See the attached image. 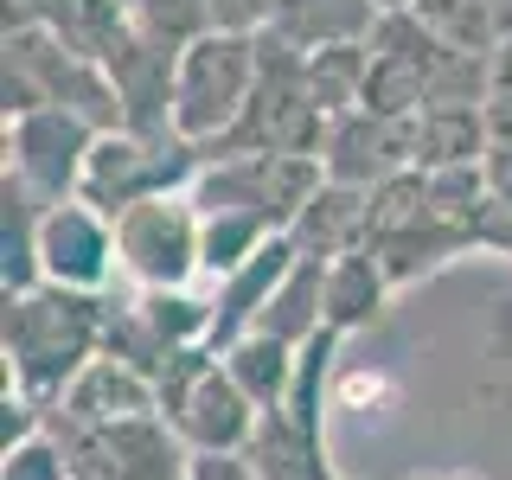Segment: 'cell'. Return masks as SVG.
<instances>
[{"mask_svg": "<svg viewBox=\"0 0 512 480\" xmlns=\"http://www.w3.org/2000/svg\"><path fill=\"white\" fill-rule=\"evenodd\" d=\"M103 320H109V308L90 288L39 282L26 295H7L0 340H7L13 391L32 397L39 410H58L64 391L77 384V372L103 352Z\"/></svg>", "mask_w": 512, "mask_h": 480, "instance_id": "obj_1", "label": "cell"}, {"mask_svg": "<svg viewBox=\"0 0 512 480\" xmlns=\"http://www.w3.org/2000/svg\"><path fill=\"white\" fill-rule=\"evenodd\" d=\"M263 39V71H256V90L244 103L224 135L205 148V160H224V154H320V135H327V109L314 103V84H308V52L295 45Z\"/></svg>", "mask_w": 512, "mask_h": 480, "instance_id": "obj_2", "label": "cell"}, {"mask_svg": "<svg viewBox=\"0 0 512 480\" xmlns=\"http://www.w3.org/2000/svg\"><path fill=\"white\" fill-rule=\"evenodd\" d=\"M320 186H327L320 154H224V160H205L199 167L192 205H199L205 218L244 212V218H263L269 231H288V224L314 205Z\"/></svg>", "mask_w": 512, "mask_h": 480, "instance_id": "obj_3", "label": "cell"}, {"mask_svg": "<svg viewBox=\"0 0 512 480\" xmlns=\"http://www.w3.org/2000/svg\"><path fill=\"white\" fill-rule=\"evenodd\" d=\"M256 71H263V39L256 32H205L180 52V96H173V128L192 148L212 141L244 116Z\"/></svg>", "mask_w": 512, "mask_h": 480, "instance_id": "obj_4", "label": "cell"}, {"mask_svg": "<svg viewBox=\"0 0 512 480\" xmlns=\"http://www.w3.org/2000/svg\"><path fill=\"white\" fill-rule=\"evenodd\" d=\"M45 429L64 442L77 480H192V448L160 410L122 416V423H64V416H45Z\"/></svg>", "mask_w": 512, "mask_h": 480, "instance_id": "obj_5", "label": "cell"}, {"mask_svg": "<svg viewBox=\"0 0 512 480\" xmlns=\"http://www.w3.org/2000/svg\"><path fill=\"white\" fill-rule=\"evenodd\" d=\"M205 167V148H192L186 135H135V128H109L96 135L90 148V167H84V192L96 212L122 218L128 205L141 199H160V192H180L199 180Z\"/></svg>", "mask_w": 512, "mask_h": 480, "instance_id": "obj_6", "label": "cell"}, {"mask_svg": "<svg viewBox=\"0 0 512 480\" xmlns=\"http://www.w3.org/2000/svg\"><path fill=\"white\" fill-rule=\"evenodd\" d=\"M116 250L141 288H186L205 269V218L180 192H160L116 218Z\"/></svg>", "mask_w": 512, "mask_h": 480, "instance_id": "obj_7", "label": "cell"}, {"mask_svg": "<svg viewBox=\"0 0 512 480\" xmlns=\"http://www.w3.org/2000/svg\"><path fill=\"white\" fill-rule=\"evenodd\" d=\"M103 128L77 109H26L7 116V173H20L39 205H64L84 192V167Z\"/></svg>", "mask_w": 512, "mask_h": 480, "instance_id": "obj_8", "label": "cell"}, {"mask_svg": "<svg viewBox=\"0 0 512 480\" xmlns=\"http://www.w3.org/2000/svg\"><path fill=\"white\" fill-rule=\"evenodd\" d=\"M320 167H327V180L372 192V186L391 180V173L416 167V135H410L404 116L346 109V116H333L327 135H320Z\"/></svg>", "mask_w": 512, "mask_h": 480, "instance_id": "obj_9", "label": "cell"}, {"mask_svg": "<svg viewBox=\"0 0 512 480\" xmlns=\"http://www.w3.org/2000/svg\"><path fill=\"white\" fill-rule=\"evenodd\" d=\"M39 256H45V282H64V288H103L109 269L122 263L116 250V218L96 212L90 199H64V205H45V224H39Z\"/></svg>", "mask_w": 512, "mask_h": 480, "instance_id": "obj_10", "label": "cell"}, {"mask_svg": "<svg viewBox=\"0 0 512 480\" xmlns=\"http://www.w3.org/2000/svg\"><path fill=\"white\" fill-rule=\"evenodd\" d=\"M109 84L122 103V128L135 135H180L173 128V96H180V45H160L148 32H128L109 52Z\"/></svg>", "mask_w": 512, "mask_h": 480, "instance_id": "obj_11", "label": "cell"}, {"mask_svg": "<svg viewBox=\"0 0 512 480\" xmlns=\"http://www.w3.org/2000/svg\"><path fill=\"white\" fill-rule=\"evenodd\" d=\"M167 423L186 436L192 455H244L250 436H256V423H263V404H256L244 384L224 372V359H218L212 372L192 384V397L167 416Z\"/></svg>", "mask_w": 512, "mask_h": 480, "instance_id": "obj_12", "label": "cell"}, {"mask_svg": "<svg viewBox=\"0 0 512 480\" xmlns=\"http://www.w3.org/2000/svg\"><path fill=\"white\" fill-rule=\"evenodd\" d=\"M295 237H269L263 250L250 256L244 269H231V276H218V295H212V327H205V346L218 352H231L244 333H256V320H263V308H269V295L282 288V276L295 269Z\"/></svg>", "mask_w": 512, "mask_h": 480, "instance_id": "obj_13", "label": "cell"}, {"mask_svg": "<svg viewBox=\"0 0 512 480\" xmlns=\"http://www.w3.org/2000/svg\"><path fill=\"white\" fill-rule=\"evenodd\" d=\"M384 20L378 0H276L269 7V39L295 45V52H327V45H359Z\"/></svg>", "mask_w": 512, "mask_h": 480, "instance_id": "obj_14", "label": "cell"}, {"mask_svg": "<svg viewBox=\"0 0 512 480\" xmlns=\"http://www.w3.org/2000/svg\"><path fill=\"white\" fill-rule=\"evenodd\" d=\"M148 410H160L154 378H141L135 365L96 352L84 372H77V384L64 391V404L45 410V416H64V423H122V416H148Z\"/></svg>", "mask_w": 512, "mask_h": 480, "instance_id": "obj_15", "label": "cell"}, {"mask_svg": "<svg viewBox=\"0 0 512 480\" xmlns=\"http://www.w3.org/2000/svg\"><path fill=\"white\" fill-rule=\"evenodd\" d=\"M288 237H295V250H301V256H320V263L365 250V244H372V192L327 180V186L314 192L308 212L288 224Z\"/></svg>", "mask_w": 512, "mask_h": 480, "instance_id": "obj_16", "label": "cell"}, {"mask_svg": "<svg viewBox=\"0 0 512 480\" xmlns=\"http://www.w3.org/2000/svg\"><path fill=\"white\" fill-rule=\"evenodd\" d=\"M416 135V167L442 173V167H480L493 148V128H487V103H436L423 116H410Z\"/></svg>", "mask_w": 512, "mask_h": 480, "instance_id": "obj_17", "label": "cell"}, {"mask_svg": "<svg viewBox=\"0 0 512 480\" xmlns=\"http://www.w3.org/2000/svg\"><path fill=\"white\" fill-rule=\"evenodd\" d=\"M320 327H327V263H320V256H295V269H288L282 288L269 295L256 333H269V340H282V346H308Z\"/></svg>", "mask_w": 512, "mask_h": 480, "instance_id": "obj_18", "label": "cell"}, {"mask_svg": "<svg viewBox=\"0 0 512 480\" xmlns=\"http://www.w3.org/2000/svg\"><path fill=\"white\" fill-rule=\"evenodd\" d=\"M39 224H45V205L32 199V186L20 173L0 180V276H7V295H26V288L45 282V256H39Z\"/></svg>", "mask_w": 512, "mask_h": 480, "instance_id": "obj_19", "label": "cell"}, {"mask_svg": "<svg viewBox=\"0 0 512 480\" xmlns=\"http://www.w3.org/2000/svg\"><path fill=\"white\" fill-rule=\"evenodd\" d=\"M244 455L256 461V474H263V480H340V474L327 468L320 436H314V429H301L282 404L263 410V423H256V436H250Z\"/></svg>", "mask_w": 512, "mask_h": 480, "instance_id": "obj_20", "label": "cell"}, {"mask_svg": "<svg viewBox=\"0 0 512 480\" xmlns=\"http://www.w3.org/2000/svg\"><path fill=\"white\" fill-rule=\"evenodd\" d=\"M391 276L372 250H352V256H333L327 263V327L333 333H359L384 314V295H391Z\"/></svg>", "mask_w": 512, "mask_h": 480, "instance_id": "obj_21", "label": "cell"}, {"mask_svg": "<svg viewBox=\"0 0 512 480\" xmlns=\"http://www.w3.org/2000/svg\"><path fill=\"white\" fill-rule=\"evenodd\" d=\"M224 372L244 384L263 410H276V404H288V391H295L301 346H282V340H269V333H244V340L224 352Z\"/></svg>", "mask_w": 512, "mask_h": 480, "instance_id": "obj_22", "label": "cell"}, {"mask_svg": "<svg viewBox=\"0 0 512 480\" xmlns=\"http://www.w3.org/2000/svg\"><path fill=\"white\" fill-rule=\"evenodd\" d=\"M365 71H372L365 39L359 45H327V52H308V84H314V103L327 109V122L365 103Z\"/></svg>", "mask_w": 512, "mask_h": 480, "instance_id": "obj_23", "label": "cell"}, {"mask_svg": "<svg viewBox=\"0 0 512 480\" xmlns=\"http://www.w3.org/2000/svg\"><path fill=\"white\" fill-rule=\"evenodd\" d=\"M410 13L455 52H500V26H493L487 0H410Z\"/></svg>", "mask_w": 512, "mask_h": 480, "instance_id": "obj_24", "label": "cell"}, {"mask_svg": "<svg viewBox=\"0 0 512 480\" xmlns=\"http://www.w3.org/2000/svg\"><path fill=\"white\" fill-rule=\"evenodd\" d=\"M128 13H135V32H148L160 45H180V52L205 32H218L212 0H135Z\"/></svg>", "mask_w": 512, "mask_h": 480, "instance_id": "obj_25", "label": "cell"}, {"mask_svg": "<svg viewBox=\"0 0 512 480\" xmlns=\"http://www.w3.org/2000/svg\"><path fill=\"white\" fill-rule=\"evenodd\" d=\"M0 480H77V474H71L64 442L52 436V429H39V436L13 442L7 455H0Z\"/></svg>", "mask_w": 512, "mask_h": 480, "instance_id": "obj_26", "label": "cell"}, {"mask_svg": "<svg viewBox=\"0 0 512 480\" xmlns=\"http://www.w3.org/2000/svg\"><path fill=\"white\" fill-rule=\"evenodd\" d=\"M487 128L500 148H512V39L493 52V84H487Z\"/></svg>", "mask_w": 512, "mask_h": 480, "instance_id": "obj_27", "label": "cell"}, {"mask_svg": "<svg viewBox=\"0 0 512 480\" xmlns=\"http://www.w3.org/2000/svg\"><path fill=\"white\" fill-rule=\"evenodd\" d=\"M269 7H276V0H212L218 32H263L269 26Z\"/></svg>", "mask_w": 512, "mask_h": 480, "instance_id": "obj_28", "label": "cell"}, {"mask_svg": "<svg viewBox=\"0 0 512 480\" xmlns=\"http://www.w3.org/2000/svg\"><path fill=\"white\" fill-rule=\"evenodd\" d=\"M192 480H263L250 455H192Z\"/></svg>", "mask_w": 512, "mask_h": 480, "instance_id": "obj_29", "label": "cell"}, {"mask_svg": "<svg viewBox=\"0 0 512 480\" xmlns=\"http://www.w3.org/2000/svg\"><path fill=\"white\" fill-rule=\"evenodd\" d=\"M480 173H487V199L512 205V148H500V141H493L487 160H480Z\"/></svg>", "mask_w": 512, "mask_h": 480, "instance_id": "obj_30", "label": "cell"}, {"mask_svg": "<svg viewBox=\"0 0 512 480\" xmlns=\"http://www.w3.org/2000/svg\"><path fill=\"white\" fill-rule=\"evenodd\" d=\"M487 7H493V26H500V45L512 39V0H487Z\"/></svg>", "mask_w": 512, "mask_h": 480, "instance_id": "obj_31", "label": "cell"}, {"mask_svg": "<svg viewBox=\"0 0 512 480\" xmlns=\"http://www.w3.org/2000/svg\"><path fill=\"white\" fill-rule=\"evenodd\" d=\"M378 7H384V13H397V7H410V0H378Z\"/></svg>", "mask_w": 512, "mask_h": 480, "instance_id": "obj_32", "label": "cell"}, {"mask_svg": "<svg viewBox=\"0 0 512 480\" xmlns=\"http://www.w3.org/2000/svg\"><path fill=\"white\" fill-rule=\"evenodd\" d=\"M128 7H135V0H128Z\"/></svg>", "mask_w": 512, "mask_h": 480, "instance_id": "obj_33", "label": "cell"}]
</instances>
